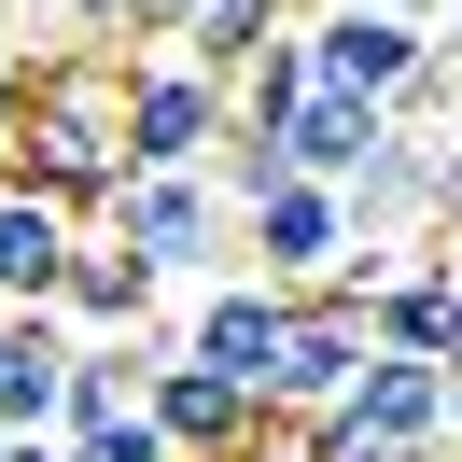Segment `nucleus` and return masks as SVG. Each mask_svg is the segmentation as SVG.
Wrapping results in <instances>:
<instances>
[{
	"mask_svg": "<svg viewBox=\"0 0 462 462\" xmlns=\"http://www.w3.org/2000/svg\"><path fill=\"white\" fill-rule=\"evenodd\" d=\"M294 29H309V85H337V98H378V113L448 98V29L406 0H309Z\"/></svg>",
	"mask_w": 462,
	"mask_h": 462,
	"instance_id": "nucleus-1",
	"label": "nucleus"
},
{
	"mask_svg": "<svg viewBox=\"0 0 462 462\" xmlns=\"http://www.w3.org/2000/svg\"><path fill=\"white\" fill-rule=\"evenodd\" d=\"M98 225H113L126 253L154 266V294H182V281L210 294V266L238 253V210H225V182H210V169H126Z\"/></svg>",
	"mask_w": 462,
	"mask_h": 462,
	"instance_id": "nucleus-2",
	"label": "nucleus"
},
{
	"mask_svg": "<svg viewBox=\"0 0 462 462\" xmlns=\"http://www.w3.org/2000/svg\"><path fill=\"white\" fill-rule=\"evenodd\" d=\"M225 141H238V85L141 42L126 57V169H225Z\"/></svg>",
	"mask_w": 462,
	"mask_h": 462,
	"instance_id": "nucleus-3",
	"label": "nucleus"
},
{
	"mask_svg": "<svg viewBox=\"0 0 462 462\" xmlns=\"http://www.w3.org/2000/svg\"><path fill=\"white\" fill-rule=\"evenodd\" d=\"M238 266L281 294H337L350 266H365V238H350V197L337 182H266L253 210H238Z\"/></svg>",
	"mask_w": 462,
	"mask_h": 462,
	"instance_id": "nucleus-4",
	"label": "nucleus"
},
{
	"mask_svg": "<svg viewBox=\"0 0 462 462\" xmlns=\"http://www.w3.org/2000/svg\"><path fill=\"white\" fill-rule=\"evenodd\" d=\"M378 365L365 337V294H294L281 322V378H266V420H322V406H350V378Z\"/></svg>",
	"mask_w": 462,
	"mask_h": 462,
	"instance_id": "nucleus-5",
	"label": "nucleus"
},
{
	"mask_svg": "<svg viewBox=\"0 0 462 462\" xmlns=\"http://www.w3.org/2000/svg\"><path fill=\"white\" fill-rule=\"evenodd\" d=\"M154 434H169L182 462H238V448H266V393H238V378H210V365H182V322H154Z\"/></svg>",
	"mask_w": 462,
	"mask_h": 462,
	"instance_id": "nucleus-6",
	"label": "nucleus"
},
{
	"mask_svg": "<svg viewBox=\"0 0 462 462\" xmlns=\"http://www.w3.org/2000/svg\"><path fill=\"white\" fill-rule=\"evenodd\" d=\"M281 322H294V294L253 281V266H225L210 294H182V365L238 378V393H266V378H281Z\"/></svg>",
	"mask_w": 462,
	"mask_h": 462,
	"instance_id": "nucleus-7",
	"label": "nucleus"
},
{
	"mask_svg": "<svg viewBox=\"0 0 462 462\" xmlns=\"http://www.w3.org/2000/svg\"><path fill=\"white\" fill-rule=\"evenodd\" d=\"M70 365H85V337L57 309H0V434H57L70 420Z\"/></svg>",
	"mask_w": 462,
	"mask_h": 462,
	"instance_id": "nucleus-8",
	"label": "nucleus"
},
{
	"mask_svg": "<svg viewBox=\"0 0 462 462\" xmlns=\"http://www.w3.org/2000/svg\"><path fill=\"white\" fill-rule=\"evenodd\" d=\"M70 253H85V210H57L42 182L0 169V309H57Z\"/></svg>",
	"mask_w": 462,
	"mask_h": 462,
	"instance_id": "nucleus-9",
	"label": "nucleus"
},
{
	"mask_svg": "<svg viewBox=\"0 0 462 462\" xmlns=\"http://www.w3.org/2000/svg\"><path fill=\"white\" fill-rule=\"evenodd\" d=\"M154 309H169L154 266L126 253L113 225H85V253H70V281H57V322H70V337H154Z\"/></svg>",
	"mask_w": 462,
	"mask_h": 462,
	"instance_id": "nucleus-10",
	"label": "nucleus"
},
{
	"mask_svg": "<svg viewBox=\"0 0 462 462\" xmlns=\"http://www.w3.org/2000/svg\"><path fill=\"white\" fill-rule=\"evenodd\" d=\"M365 337H378V350H406V365H462V294H448V266L406 253L393 281L365 294Z\"/></svg>",
	"mask_w": 462,
	"mask_h": 462,
	"instance_id": "nucleus-11",
	"label": "nucleus"
},
{
	"mask_svg": "<svg viewBox=\"0 0 462 462\" xmlns=\"http://www.w3.org/2000/svg\"><path fill=\"white\" fill-rule=\"evenodd\" d=\"M378 141H393V113H378V98H337V85H309V113L281 126V169H294V182H337V197H350V169H365Z\"/></svg>",
	"mask_w": 462,
	"mask_h": 462,
	"instance_id": "nucleus-12",
	"label": "nucleus"
},
{
	"mask_svg": "<svg viewBox=\"0 0 462 462\" xmlns=\"http://www.w3.org/2000/svg\"><path fill=\"white\" fill-rule=\"evenodd\" d=\"M294 113H309V29H281L253 70H238V141H281Z\"/></svg>",
	"mask_w": 462,
	"mask_h": 462,
	"instance_id": "nucleus-13",
	"label": "nucleus"
},
{
	"mask_svg": "<svg viewBox=\"0 0 462 462\" xmlns=\"http://www.w3.org/2000/svg\"><path fill=\"white\" fill-rule=\"evenodd\" d=\"M57 14H70V57H141V0H57Z\"/></svg>",
	"mask_w": 462,
	"mask_h": 462,
	"instance_id": "nucleus-14",
	"label": "nucleus"
},
{
	"mask_svg": "<svg viewBox=\"0 0 462 462\" xmlns=\"http://www.w3.org/2000/svg\"><path fill=\"white\" fill-rule=\"evenodd\" d=\"M57 448L70 462H182L169 434H154V406H141V420H98V434H57Z\"/></svg>",
	"mask_w": 462,
	"mask_h": 462,
	"instance_id": "nucleus-15",
	"label": "nucleus"
},
{
	"mask_svg": "<svg viewBox=\"0 0 462 462\" xmlns=\"http://www.w3.org/2000/svg\"><path fill=\"white\" fill-rule=\"evenodd\" d=\"M29 85H42L29 57H0V169H14V126H29Z\"/></svg>",
	"mask_w": 462,
	"mask_h": 462,
	"instance_id": "nucleus-16",
	"label": "nucleus"
},
{
	"mask_svg": "<svg viewBox=\"0 0 462 462\" xmlns=\"http://www.w3.org/2000/svg\"><path fill=\"white\" fill-rule=\"evenodd\" d=\"M0 462H70V448H57V434H0Z\"/></svg>",
	"mask_w": 462,
	"mask_h": 462,
	"instance_id": "nucleus-17",
	"label": "nucleus"
},
{
	"mask_svg": "<svg viewBox=\"0 0 462 462\" xmlns=\"http://www.w3.org/2000/svg\"><path fill=\"white\" fill-rule=\"evenodd\" d=\"M238 462H309V434H294V420H281V434H266V448H238Z\"/></svg>",
	"mask_w": 462,
	"mask_h": 462,
	"instance_id": "nucleus-18",
	"label": "nucleus"
},
{
	"mask_svg": "<svg viewBox=\"0 0 462 462\" xmlns=\"http://www.w3.org/2000/svg\"><path fill=\"white\" fill-rule=\"evenodd\" d=\"M434 113H448V141H462V42H448V98H434Z\"/></svg>",
	"mask_w": 462,
	"mask_h": 462,
	"instance_id": "nucleus-19",
	"label": "nucleus"
},
{
	"mask_svg": "<svg viewBox=\"0 0 462 462\" xmlns=\"http://www.w3.org/2000/svg\"><path fill=\"white\" fill-rule=\"evenodd\" d=\"M434 266H448V294H462V225H448V238H434Z\"/></svg>",
	"mask_w": 462,
	"mask_h": 462,
	"instance_id": "nucleus-20",
	"label": "nucleus"
},
{
	"mask_svg": "<svg viewBox=\"0 0 462 462\" xmlns=\"http://www.w3.org/2000/svg\"><path fill=\"white\" fill-rule=\"evenodd\" d=\"M448 448H462V365H448Z\"/></svg>",
	"mask_w": 462,
	"mask_h": 462,
	"instance_id": "nucleus-21",
	"label": "nucleus"
},
{
	"mask_svg": "<svg viewBox=\"0 0 462 462\" xmlns=\"http://www.w3.org/2000/svg\"><path fill=\"white\" fill-rule=\"evenodd\" d=\"M434 29H448V42H462V0H448V14H434Z\"/></svg>",
	"mask_w": 462,
	"mask_h": 462,
	"instance_id": "nucleus-22",
	"label": "nucleus"
},
{
	"mask_svg": "<svg viewBox=\"0 0 462 462\" xmlns=\"http://www.w3.org/2000/svg\"><path fill=\"white\" fill-rule=\"evenodd\" d=\"M420 462H462V448H420Z\"/></svg>",
	"mask_w": 462,
	"mask_h": 462,
	"instance_id": "nucleus-23",
	"label": "nucleus"
},
{
	"mask_svg": "<svg viewBox=\"0 0 462 462\" xmlns=\"http://www.w3.org/2000/svg\"><path fill=\"white\" fill-rule=\"evenodd\" d=\"M406 14H420V0H406Z\"/></svg>",
	"mask_w": 462,
	"mask_h": 462,
	"instance_id": "nucleus-24",
	"label": "nucleus"
}]
</instances>
